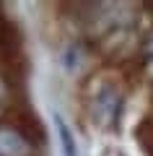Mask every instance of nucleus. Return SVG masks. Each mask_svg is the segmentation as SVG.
<instances>
[{
  "mask_svg": "<svg viewBox=\"0 0 153 156\" xmlns=\"http://www.w3.org/2000/svg\"><path fill=\"white\" fill-rule=\"evenodd\" d=\"M0 156H26V140L16 130H0Z\"/></svg>",
  "mask_w": 153,
  "mask_h": 156,
  "instance_id": "1",
  "label": "nucleus"
},
{
  "mask_svg": "<svg viewBox=\"0 0 153 156\" xmlns=\"http://www.w3.org/2000/svg\"><path fill=\"white\" fill-rule=\"evenodd\" d=\"M55 125H57V138H60V146H62V156H78L75 135H73V130L65 125V120L60 115H55Z\"/></svg>",
  "mask_w": 153,
  "mask_h": 156,
  "instance_id": "2",
  "label": "nucleus"
}]
</instances>
